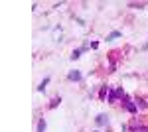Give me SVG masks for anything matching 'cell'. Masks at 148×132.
Here are the masks:
<instances>
[{
    "label": "cell",
    "instance_id": "6da1fadb",
    "mask_svg": "<svg viewBox=\"0 0 148 132\" xmlns=\"http://www.w3.org/2000/svg\"><path fill=\"white\" fill-rule=\"evenodd\" d=\"M123 107H125V110H126V112H130V114H136V112H138L136 103H134L132 99H128V97L123 99Z\"/></svg>",
    "mask_w": 148,
    "mask_h": 132
},
{
    "label": "cell",
    "instance_id": "7a4b0ae2",
    "mask_svg": "<svg viewBox=\"0 0 148 132\" xmlns=\"http://www.w3.org/2000/svg\"><path fill=\"white\" fill-rule=\"evenodd\" d=\"M128 130H130V132H142V130H144V126L138 122V118H132V122L128 124Z\"/></svg>",
    "mask_w": 148,
    "mask_h": 132
},
{
    "label": "cell",
    "instance_id": "3957f363",
    "mask_svg": "<svg viewBox=\"0 0 148 132\" xmlns=\"http://www.w3.org/2000/svg\"><path fill=\"white\" fill-rule=\"evenodd\" d=\"M83 51H87V45H83V47H79V49H73V53L69 55V57L75 61V59H79V57H81V53H83Z\"/></svg>",
    "mask_w": 148,
    "mask_h": 132
},
{
    "label": "cell",
    "instance_id": "277c9868",
    "mask_svg": "<svg viewBox=\"0 0 148 132\" xmlns=\"http://www.w3.org/2000/svg\"><path fill=\"white\" fill-rule=\"evenodd\" d=\"M67 79H69V81H75V83H77V81H81V71H69V73H67Z\"/></svg>",
    "mask_w": 148,
    "mask_h": 132
},
{
    "label": "cell",
    "instance_id": "5b68a950",
    "mask_svg": "<svg viewBox=\"0 0 148 132\" xmlns=\"http://www.w3.org/2000/svg\"><path fill=\"white\" fill-rule=\"evenodd\" d=\"M95 122H97L99 126H105V124L109 122V116H107V114H97V118H95Z\"/></svg>",
    "mask_w": 148,
    "mask_h": 132
},
{
    "label": "cell",
    "instance_id": "8992f818",
    "mask_svg": "<svg viewBox=\"0 0 148 132\" xmlns=\"http://www.w3.org/2000/svg\"><path fill=\"white\" fill-rule=\"evenodd\" d=\"M107 97H109V87H107V85H103V87H101V91H99V99H101V101H105Z\"/></svg>",
    "mask_w": 148,
    "mask_h": 132
},
{
    "label": "cell",
    "instance_id": "52a82bcc",
    "mask_svg": "<svg viewBox=\"0 0 148 132\" xmlns=\"http://www.w3.org/2000/svg\"><path fill=\"white\" fill-rule=\"evenodd\" d=\"M134 103H136L138 109H148V103L142 99V97H136V99H134Z\"/></svg>",
    "mask_w": 148,
    "mask_h": 132
},
{
    "label": "cell",
    "instance_id": "ba28073f",
    "mask_svg": "<svg viewBox=\"0 0 148 132\" xmlns=\"http://www.w3.org/2000/svg\"><path fill=\"white\" fill-rule=\"evenodd\" d=\"M116 99H119V97H116V93H114V89H113V91H109V97H107V101H109L111 105H114V103H116Z\"/></svg>",
    "mask_w": 148,
    "mask_h": 132
},
{
    "label": "cell",
    "instance_id": "9c48e42d",
    "mask_svg": "<svg viewBox=\"0 0 148 132\" xmlns=\"http://www.w3.org/2000/svg\"><path fill=\"white\" fill-rule=\"evenodd\" d=\"M44 130H46V120H44V118H40L38 126H36V132H44Z\"/></svg>",
    "mask_w": 148,
    "mask_h": 132
},
{
    "label": "cell",
    "instance_id": "30bf717a",
    "mask_svg": "<svg viewBox=\"0 0 148 132\" xmlns=\"http://www.w3.org/2000/svg\"><path fill=\"white\" fill-rule=\"evenodd\" d=\"M116 38H121V32H111L109 36H107V42H113V40H116Z\"/></svg>",
    "mask_w": 148,
    "mask_h": 132
},
{
    "label": "cell",
    "instance_id": "8fae6325",
    "mask_svg": "<svg viewBox=\"0 0 148 132\" xmlns=\"http://www.w3.org/2000/svg\"><path fill=\"white\" fill-rule=\"evenodd\" d=\"M114 93H116V97H119V99H125V97H126V95H125V89H123V87H116V89H114Z\"/></svg>",
    "mask_w": 148,
    "mask_h": 132
},
{
    "label": "cell",
    "instance_id": "7c38bea8",
    "mask_svg": "<svg viewBox=\"0 0 148 132\" xmlns=\"http://www.w3.org/2000/svg\"><path fill=\"white\" fill-rule=\"evenodd\" d=\"M128 6H130V8H138V10H140V8H144V6H146V4H144V2H130V4H128Z\"/></svg>",
    "mask_w": 148,
    "mask_h": 132
},
{
    "label": "cell",
    "instance_id": "4fadbf2b",
    "mask_svg": "<svg viewBox=\"0 0 148 132\" xmlns=\"http://www.w3.org/2000/svg\"><path fill=\"white\" fill-rule=\"evenodd\" d=\"M59 103H61V99H59V97H56V99H51V103H49V109H56V107L59 105Z\"/></svg>",
    "mask_w": 148,
    "mask_h": 132
},
{
    "label": "cell",
    "instance_id": "5bb4252c",
    "mask_svg": "<svg viewBox=\"0 0 148 132\" xmlns=\"http://www.w3.org/2000/svg\"><path fill=\"white\" fill-rule=\"evenodd\" d=\"M47 83H49V77H46L44 81H42V83H40V87H38V91H44V89L47 87Z\"/></svg>",
    "mask_w": 148,
    "mask_h": 132
}]
</instances>
